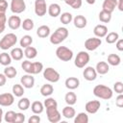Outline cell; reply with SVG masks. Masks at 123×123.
Returning <instances> with one entry per match:
<instances>
[{
  "label": "cell",
  "instance_id": "obj_42",
  "mask_svg": "<svg viewBox=\"0 0 123 123\" xmlns=\"http://www.w3.org/2000/svg\"><path fill=\"white\" fill-rule=\"evenodd\" d=\"M65 4L70 6L72 9H75V10H78L82 7V0H64Z\"/></svg>",
  "mask_w": 123,
  "mask_h": 123
},
{
  "label": "cell",
  "instance_id": "obj_30",
  "mask_svg": "<svg viewBox=\"0 0 123 123\" xmlns=\"http://www.w3.org/2000/svg\"><path fill=\"white\" fill-rule=\"evenodd\" d=\"M121 62V59L117 54H110L108 56V63L112 66H117Z\"/></svg>",
  "mask_w": 123,
  "mask_h": 123
},
{
  "label": "cell",
  "instance_id": "obj_14",
  "mask_svg": "<svg viewBox=\"0 0 123 123\" xmlns=\"http://www.w3.org/2000/svg\"><path fill=\"white\" fill-rule=\"evenodd\" d=\"M20 84L24 86V88H32L35 86V78L32 74H25L20 79Z\"/></svg>",
  "mask_w": 123,
  "mask_h": 123
},
{
  "label": "cell",
  "instance_id": "obj_51",
  "mask_svg": "<svg viewBox=\"0 0 123 123\" xmlns=\"http://www.w3.org/2000/svg\"><path fill=\"white\" fill-rule=\"evenodd\" d=\"M8 7H9V5H8V2L6 0H0V11L6 12Z\"/></svg>",
  "mask_w": 123,
  "mask_h": 123
},
{
  "label": "cell",
  "instance_id": "obj_10",
  "mask_svg": "<svg viewBox=\"0 0 123 123\" xmlns=\"http://www.w3.org/2000/svg\"><path fill=\"white\" fill-rule=\"evenodd\" d=\"M100 107H101L100 101H98V100H91V101H88V102L86 103L85 110H86V113L94 114V113H96L99 111Z\"/></svg>",
  "mask_w": 123,
  "mask_h": 123
},
{
  "label": "cell",
  "instance_id": "obj_28",
  "mask_svg": "<svg viewBox=\"0 0 123 123\" xmlns=\"http://www.w3.org/2000/svg\"><path fill=\"white\" fill-rule=\"evenodd\" d=\"M53 92H54V87L50 84H45L40 87V94L44 97H48L52 95Z\"/></svg>",
  "mask_w": 123,
  "mask_h": 123
},
{
  "label": "cell",
  "instance_id": "obj_41",
  "mask_svg": "<svg viewBox=\"0 0 123 123\" xmlns=\"http://www.w3.org/2000/svg\"><path fill=\"white\" fill-rule=\"evenodd\" d=\"M43 106H44V108H53V107H54V108H58V102L56 101L55 98L48 96V97L44 100Z\"/></svg>",
  "mask_w": 123,
  "mask_h": 123
},
{
  "label": "cell",
  "instance_id": "obj_47",
  "mask_svg": "<svg viewBox=\"0 0 123 123\" xmlns=\"http://www.w3.org/2000/svg\"><path fill=\"white\" fill-rule=\"evenodd\" d=\"M115 105L118 108H122L123 107V95H122V93L118 94V96L116 97V99H115Z\"/></svg>",
  "mask_w": 123,
  "mask_h": 123
},
{
  "label": "cell",
  "instance_id": "obj_20",
  "mask_svg": "<svg viewBox=\"0 0 123 123\" xmlns=\"http://www.w3.org/2000/svg\"><path fill=\"white\" fill-rule=\"evenodd\" d=\"M116 4H117V0H104L102 4V10L112 13V12L116 8Z\"/></svg>",
  "mask_w": 123,
  "mask_h": 123
},
{
  "label": "cell",
  "instance_id": "obj_44",
  "mask_svg": "<svg viewBox=\"0 0 123 123\" xmlns=\"http://www.w3.org/2000/svg\"><path fill=\"white\" fill-rule=\"evenodd\" d=\"M31 64H32V62H31L29 60H26V61H23V62H22V63H21V67H22V69H23L26 73L30 74Z\"/></svg>",
  "mask_w": 123,
  "mask_h": 123
},
{
  "label": "cell",
  "instance_id": "obj_56",
  "mask_svg": "<svg viewBox=\"0 0 123 123\" xmlns=\"http://www.w3.org/2000/svg\"><path fill=\"white\" fill-rule=\"evenodd\" d=\"M2 119H3V110H2V108H0V123H1Z\"/></svg>",
  "mask_w": 123,
  "mask_h": 123
},
{
  "label": "cell",
  "instance_id": "obj_34",
  "mask_svg": "<svg viewBox=\"0 0 123 123\" xmlns=\"http://www.w3.org/2000/svg\"><path fill=\"white\" fill-rule=\"evenodd\" d=\"M105 37H106V42L107 43L112 44V43H115L116 40L119 38V35L116 32H111V33H108Z\"/></svg>",
  "mask_w": 123,
  "mask_h": 123
},
{
  "label": "cell",
  "instance_id": "obj_9",
  "mask_svg": "<svg viewBox=\"0 0 123 123\" xmlns=\"http://www.w3.org/2000/svg\"><path fill=\"white\" fill-rule=\"evenodd\" d=\"M102 44V40L99 37H89L85 41V48L87 51H94Z\"/></svg>",
  "mask_w": 123,
  "mask_h": 123
},
{
  "label": "cell",
  "instance_id": "obj_46",
  "mask_svg": "<svg viewBox=\"0 0 123 123\" xmlns=\"http://www.w3.org/2000/svg\"><path fill=\"white\" fill-rule=\"evenodd\" d=\"M24 121H25V115L22 112H16L15 119H14L13 123H22Z\"/></svg>",
  "mask_w": 123,
  "mask_h": 123
},
{
  "label": "cell",
  "instance_id": "obj_39",
  "mask_svg": "<svg viewBox=\"0 0 123 123\" xmlns=\"http://www.w3.org/2000/svg\"><path fill=\"white\" fill-rule=\"evenodd\" d=\"M4 74H5V76H6L7 78L12 79V78H14V77L16 76L17 71H16V69H15L13 66L8 65V66H6L5 69H4Z\"/></svg>",
  "mask_w": 123,
  "mask_h": 123
},
{
  "label": "cell",
  "instance_id": "obj_33",
  "mask_svg": "<svg viewBox=\"0 0 123 123\" xmlns=\"http://www.w3.org/2000/svg\"><path fill=\"white\" fill-rule=\"evenodd\" d=\"M12 62V57L10 54L3 52L0 54V64L4 65V66H8L10 65Z\"/></svg>",
  "mask_w": 123,
  "mask_h": 123
},
{
  "label": "cell",
  "instance_id": "obj_27",
  "mask_svg": "<svg viewBox=\"0 0 123 123\" xmlns=\"http://www.w3.org/2000/svg\"><path fill=\"white\" fill-rule=\"evenodd\" d=\"M43 70V64L40 62H32L31 64V69H30V74L32 75H36L40 73Z\"/></svg>",
  "mask_w": 123,
  "mask_h": 123
},
{
  "label": "cell",
  "instance_id": "obj_5",
  "mask_svg": "<svg viewBox=\"0 0 123 123\" xmlns=\"http://www.w3.org/2000/svg\"><path fill=\"white\" fill-rule=\"evenodd\" d=\"M89 60H90V57L86 51H80L75 58L74 64L78 68H84L88 63Z\"/></svg>",
  "mask_w": 123,
  "mask_h": 123
},
{
  "label": "cell",
  "instance_id": "obj_16",
  "mask_svg": "<svg viewBox=\"0 0 123 123\" xmlns=\"http://www.w3.org/2000/svg\"><path fill=\"white\" fill-rule=\"evenodd\" d=\"M93 34L95 35L96 37H105L106 35L108 34V27L104 24H98L94 27L93 29Z\"/></svg>",
  "mask_w": 123,
  "mask_h": 123
},
{
  "label": "cell",
  "instance_id": "obj_25",
  "mask_svg": "<svg viewBox=\"0 0 123 123\" xmlns=\"http://www.w3.org/2000/svg\"><path fill=\"white\" fill-rule=\"evenodd\" d=\"M31 110H32L33 113H35V114H40L43 111V110H44L43 103H41L40 101H34L31 104Z\"/></svg>",
  "mask_w": 123,
  "mask_h": 123
},
{
  "label": "cell",
  "instance_id": "obj_37",
  "mask_svg": "<svg viewBox=\"0 0 123 123\" xmlns=\"http://www.w3.org/2000/svg\"><path fill=\"white\" fill-rule=\"evenodd\" d=\"M99 20L103 23H109L111 19V13L109 12H106L104 10H102L100 12H99Z\"/></svg>",
  "mask_w": 123,
  "mask_h": 123
},
{
  "label": "cell",
  "instance_id": "obj_36",
  "mask_svg": "<svg viewBox=\"0 0 123 123\" xmlns=\"http://www.w3.org/2000/svg\"><path fill=\"white\" fill-rule=\"evenodd\" d=\"M74 117H75L74 123H87L88 122V115L86 112H79Z\"/></svg>",
  "mask_w": 123,
  "mask_h": 123
},
{
  "label": "cell",
  "instance_id": "obj_43",
  "mask_svg": "<svg viewBox=\"0 0 123 123\" xmlns=\"http://www.w3.org/2000/svg\"><path fill=\"white\" fill-rule=\"evenodd\" d=\"M15 115H16V112L13 111H8L5 115H4V120L8 123H13L14 122V119H15Z\"/></svg>",
  "mask_w": 123,
  "mask_h": 123
},
{
  "label": "cell",
  "instance_id": "obj_21",
  "mask_svg": "<svg viewBox=\"0 0 123 123\" xmlns=\"http://www.w3.org/2000/svg\"><path fill=\"white\" fill-rule=\"evenodd\" d=\"M47 12L52 17H57L61 14V6L57 3H52L49 7H47Z\"/></svg>",
  "mask_w": 123,
  "mask_h": 123
},
{
  "label": "cell",
  "instance_id": "obj_24",
  "mask_svg": "<svg viewBox=\"0 0 123 123\" xmlns=\"http://www.w3.org/2000/svg\"><path fill=\"white\" fill-rule=\"evenodd\" d=\"M10 55L12 57V60L20 61V60H22V58L24 56V52H23V50L20 47H15V48H12V49Z\"/></svg>",
  "mask_w": 123,
  "mask_h": 123
},
{
  "label": "cell",
  "instance_id": "obj_23",
  "mask_svg": "<svg viewBox=\"0 0 123 123\" xmlns=\"http://www.w3.org/2000/svg\"><path fill=\"white\" fill-rule=\"evenodd\" d=\"M37 35L40 38H45L50 36V28L47 25H41L37 30Z\"/></svg>",
  "mask_w": 123,
  "mask_h": 123
},
{
  "label": "cell",
  "instance_id": "obj_53",
  "mask_svg": "<svg viewBox=\"0 0 123 123\" xmlns=\"http://www.w3.org/2000/svg\"><path fill=\"white\" fill-rule=\"evenodd\" d=\"M116 8H118V10H119L120 12L123 11V0H117Z\"/></svg>",
  "mask_w": 123,
  "mask_h": 123
},
{
  "label": "cell",
  "instance_id": "obj_13",
  "mask_svg": "<svg viewBox=\"0 0 123 123\" xmlns=\"http://www.w3.org/2000/svg\"><path fill=\"white\" fill-rule=\"evenodd\" d=\"M83 76H84L85 80H86L88 82H91V81H94L97 78V72H96L94 67L86 66L83 71Z\"/></svg>",
  "mask_w": 123,
  "mask_h": 123
},
{
  "label": "cell",
  "instance_id": "obj_11",
  "mask_svg": "<svg viewBox=\"0 0 123 123\" xmlns=\"http://www.w3.org/2000/svg\"><path fill=\"white\" fill-rule=\"evenodd\" d=\"M47 12V5L45 0H36L35 1V13L37 16L45 15Z\"/></svg>",
  "mask_w": 123,
  "mask_h": 123
},
{
  "label": "cell",
  "instance_id": "obj_35",
  "mask_svg": "<svg viewBox=\"0 0 123 123\" xmlns=\"http://www.w3.org/2000/svg\"><path fill=\"white\" fill-rule=\"evenodd\" d=\"M33 43V37L29 35H25L23 36L21 38H20V41H19V44L22 48H26L28 46H30L31 44Z\"/></svg>",
  "mask_w": 123,
  "mask_h": 123
},
{
  "label": "cell",
  "instance_id": "obj_40",
  "mask_svg": "<svg viewBox=\"0 0 123 123\" xmlns=\"http://www.w3.org/2000/svg\"><path fill=\"white\" fill-rule=\"evenodd\" d=\"M35 23L31 18H26L21 22V27L23 28V30L25 31H31L34 29Z\"/></svg>",
  "mask_w": 123,
  "mask_h": 123
},
{
  "label": "cell",
  "instance_id": "obj_52",
  "mask_svg": "<svg viewBox=\"0 0 123 123\" xmlns=\"http://www.w3.org/2000/svg\"><path fill=\"white\" fill-rule=\"evenodd\" d=\"M7 82V77L4 73H0V86H3Z\"/></svg>",
  "mask_w": 123,
  "mask_h": 123
},
{
  "label": "cell",
  "instance_id": "obj_18",
  "mask_svg": "<svg viewBox=\"0 0 123 123\" xmlns=\"http://www.w3.org/2000/svg\"><path fill=\"white\" fill-rule=\"evenodd\" d=\"M73 23H74V26L78 29H83L86 26L87 24V20L86 18L82 15V14H78L76 15L74 18H73Z\"/></svg>",
  "mask_w": 123,
  "mask_h": 123
},
{
  "label": "cell",
  "instance_id": "obj_55",
  "mask_svg": "<svg viewBox=\"0 0 123 123\" xmlns=\"http://www.w3.org/2000/svg\"><path fill=\"white\" fill-rule=\"evenodd\" d=\"M1 17H6V12L0 11V18H1Z\"/></svg>",
  "mask_w": 123,
  "mask_h": 123
},
{
  "label": "cell",
  "instance_id": "obj_12",
  "mask_svg": "<svg viewBox=\"0 0 123 123\" xmlns=\"http://www.w3.org/2000/svg\"><path fill=\"white\" fill-rule=\"evenodd\" d=\"M14 102V95L12 93H1L0 94V106L2 107H10Z\"/></svg>",
  "mask_w": 123,
  "mask_h": 123
},
{
  "label": "cell",
  "instance_id": "obj_26",
  "mask_svg": "<svg viewBox=\"0 0 123 123\" xmlns=\"http://www.w3.org/2000/svg\"><path fill=\"white\" fill-rule=\"evenodd\" d=\"M24 49H25L24 50V56L28 60H33L37 56V50L35 47L30 45V46H28V47H26Z\"/></svg>",
  "mask_w": 123,
  "mask_h": 123
},
{
  "label": "cell",
  "instance_id": "obj_8",
  "mask_svg": "<svg viewBox=\"0 0 123 123\" xmlns=\"http://www.w3.org/2000/svg\"><path fill=\"white\" fill-rule=\"evenodd\" d=\"M11 11L13 13H21L26 10V4L24 0H12L10 5Z\"/></svg>",
  "mask_w": 123,
  "mask_h": 123
},
{
  "label": "cell",
  "instance_id": "obj_45",
  "mask_svg": "<svg viewBox=\"0 0 123 123\" xmlns=\"http://www.w3.org/2000/svg\"><path fill=\"white\" fill-rule=\"evenodd\" d=\"M113 89L118 94L123 93V83L122 82H115L113 84Z\"/></svg>",
  "mask_w": 123,
  "mask_h": 123
},
{
  "label": "cell",
  "instance_id": "obj_1",
  "mask_svg": "<svg viewBox=\"0 0 123 123\" xmlns=\"http://www.w3.org/2000/svg\"><path fill=\"white\" fill-rule=\"evenodd\" d=\"M92 92H93L94 96H96V97H98L100 99H104V100H109L113 95L112 89L111 87L105 86V85H97V86H95Z\"/></svg>",
  "mask_w": 123,
  "mask_h": 123
},
{
  "label": "cell",
  "instance_id": "obj_7",
  "mask_svg": "<svg viewBox=\"0 0 123 123\" xmlns=\"http://www.w3.org/2000/svg\"><path fill=\"white\" fill-rule=\"evenodd\" d=\"M46 115H47L48 121L51 123H57L61 121V118H62V114L58 111V108H54V107L46 108Z\"/></svg>",
  "mask_w": 123,
  "mask_h": 123
},
{
  "label": "cell",
  "instance_id": "obj_31",
  "mask_svg": "<svg viewBox=\"0 0 123 123\" xmlns=\"http://www.w3.org/2000/svg\"><path fill=\"white\" fill-rule=\"evenodd\" d=\"M12 91L15 97H22L24 94V86L21 84H15L12 86Z\"/></svg>",
  "mask_w": 123,
  "mask_h": 123
},
{
  "label": "cell",
  "instance_id": "obj_2",
  "mask_svg": "<svg viewBox=\"0 0 123 123\" xmlns=\"http://www.w3.org/2000/svg\"><path fill=\"white\" fill-rule=\"evenodd\" d=\"M68 30L65 27H59L57 28V30L50 36V42L54 45H58L61 42H62L65 38H67L68 37Z\"/></svg>",
  "mask_w": 123,
  "mask_h": 123
},
{
  "label": "cell",
  "instance_id": "obj_15",
  "mask_svg": "<svg viewBox=\"0 0 123 123\" xmlns=\"http://www.w3.org/2000/svg\"><path fill=\"white\" fill-rule=\"evenodd\" d=\"M21 18L18 15H11L8 18V26L12 30H17L21 27Z\"/></svg>",
  "mask_w": 123,
  "mask_h": 123
},
{
  "label": "cell",
  "instance_id": "obj_38",
  "mask_svg": "<svg viewBox=\"0 0 123 123\" xmlns=\"http://www.w3.org/2000/svg\"><path fill=\"white\" fill-rule=\"evenodd\" d=\"M60 20H61V22L62 24L67 25L73 20V16H72V14L70 12H62V14H60Z\"/></svg>",
  "mask_w": 123,
  "mask_h": 123
},
{
  "label": "cell",
  "instance_id": "obj_6",
  "mask_svg": "<svg viewBox=\"0 0 123 123\" xmlns=\"http://www.w3.org/2000/svg\"><path fill=\"white\" fill-rule=\"evenodd\" d=\"M43 78L49 83H57L59 82L61 75L53 67H46L45 69H43Z\"/></svg>",
  "mask_w": 123,
  "mask_h": 123
},
{
  "label": "cell",
  "instance_id": "obj_19",
  "mask_svg": "<svg viewBox=\"0 0 123 123\" xmlns=\"http://www.w3.org/2000/svg\"><path fill=\"white\" fill-rule=\"evenodd\" d=\"M95 70L97 72V74H100V75H105L109 72L110 70V65L107 62H97L96 66H95Z\"/></svg>",
  "mask_w": 123,
  "mask_h": 123
},
{
  "label": "cell",
  "instance_id": "obj_32",
  "mask_svg": "<svg viewBox=\"0 0 123 123\" xmlns=\"http://www.w3.org/2000/svg\"><path fill=\"white\" fill-rule=\"evenodd\" d=\"M30 106H31V102L27 97L21 98L17 103V108L20 111H27L30 108Z\"/></svg>",
  "mask_w": 123,
  "mask_h": 123
},
{
  "label": "cell",
  "instance_id": "obj_57",
  "mask_svg": "<svg viewBox=\"0 0 123 123\" xmlns=\"http://www.w3.org/2000/svg\"><path fill=\"white\" fill-rule=\"evenodd\" d=\"M62 1H64V0H62Z\"/></svg>",
  "mask_w": 123,
  "mask_h": 123
},
{
  "label": "cell",
  "instance_id": "obj_17",
  "mask_svg": "<svg viewBox=\"0 0 123 123\" xmlns=\"http://www.w3.org/2000/svg\"><path fill=\"white\" fill-rule=\"evenodd\" d=\"M64 85L66 86V88L70 89V90H73V89H76L79 87L80 86V80L76 77H68L65 82H64Z\"/></svg>",
  "mask_w": 123,
  "mask_h": 123
},
{
  "label": "cell",
  "instance_id": "obj_49",
  "mask_svg": "<svg viewBox=\"0 0 123 123\" xmlns=\"http://www.w3.org/2000/svg\"><path fill=\"white\" fill-rule=\"evenodd\" d=\"M40 122V117L38 115H32L28 119V123H39Z\"/></svg>",
  "mask_w": 123,
  "mask_h": 123
},
{
  "label": "cell",
  "instance_id": "obj_54",
  "mask_svg": "<svg viewBox=\"0 0 123 123\" xmlns=\"http://www.w3.org/2000/svg\"><path fill=\"white\" fill-rule=\"evenodd\" d=\"M87 4H89V5H93L94 3H95V0H85Z\"/></svg>",
  "mask_w": 123,
  "mask_h": 123
},
{
  "label": "cell",
  "instance_id": "obj_4",
  "mask_svg": "<svg viewBox=\"0 0 123 123\" xmlns=\"http://www.w3.org/2000/svg\"><path fill=\"white\" fill-rule=\"evenodd\" d=\"M56 56L62 62H69L73 58V51L66 46H59L56 49Z\"/></svg>",
  "mask_w": 123,
  "mask_h": 123
},
{
  "label": "cell",
  "instance_id": "obj_29",
  "mask_svg": "<svg viewBox=\"0 0 123 123\" xmlns=\"http://www.w3.org/2000/svg\"><path fill=\"white\" fill-rule=\"evenodd\" d=\"M64 101H65V103H66L67 105L73 106V105H75L76 102H77V95H76L73 91H69V92H67V93L65 94V96H64Z\"/></svg>",
  "mask_w": 123,
  "mask_h": 123
},
{
  "label": "cell",
  "instance_id": "obj_48",
  "mask_svg": "<svg viewBox=\"0 0 123 123\" xmlns=\"http://www.w3.org/2000/svg\"><path fill=\"white\" fill-rule=\"evenodd\" d=\"M6 23H7V16L6 17H1L0 18V34L5 31Z\"/></svg>",
  "mask_w": 123,
  "mask_h": 123
},
{
  "label": "cell",
  "instance_id": "obj_50",
  "mask_svg": "<svg viewBox=\"0 0 123 123\" xmlns=\"http://www.w3.org/2000/svg\"><path fill=\"white\" fill-rule=\"evenodd\" d=\"M115 43H116V44H115L116 49H117L118 51H120V52L123 51V39H122V38H118Z\"/></svg>",
  "mask_w": 123,
  "mask_h": 123
},
{
  "label": "cell",
  "instance_id": "obj_3",
  "mask_svg": "<svg viewBox=\"0 0 123 123\" xmlns=\"http://www.w3.org/2000/svg\"><path fill=\"white\" fill-rule=\"evenodd\" d=\"M17 42V37L13 33L6 34L0 40V48L2 50H8L14 46Z\"/></svg>",
  "mask_w": 123,
  "mask_h": 123
},
{
  "label": "cell",
  "instance_id": "obj_22",
  "mask_svg": "<svg viewBox=\"0 0 123 123\" xmlns=\"http://www.w3.org/2000/svg\"><path fill=\"white\" fill-rule=\"evenodd\" d=\"M62 114L63 117H65L66 119H71L76 115V111L72 106L67 105L66 107H64L62 111Z\"/></svg>",
  "mask_w": 123,
  "mask_h": 123
}]
</instances>
